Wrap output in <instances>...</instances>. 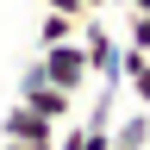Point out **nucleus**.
<instances>
[{
	"label": "nucleus",
	"mask_w": 150,
	"mask_h": 150,
	"mask_svg": "<svg viewBox=\"0 0 150 150\" xmlns=\"http://www.w3.org/2000/svg\"><path fill=\"white\" fill-rule=\"evenodd\" d=\"M81 50H88V69H94V88H125V44L106 31V19L100 13H88L81 19Z\"/></svg>",
	"instance_id": "nucleus-1"
},
{
	"label": "nucleus",
	"mask_w": 150,
	"mask_h": 150,
	"mask_svg": "<svg viewBox=\"0 0 150 150\" xmlns=\"http://www.w3.org/2000/svg\"><path fill=\"white\" fill-rule=\"evenodd\" d=\"M38 69H44V81H50V88H63V94H81V88H94V69H88V50H81V38L38 50Z\"/></svg>",
	"instance_id": "nucleus-2"
},
{
	"label": "nucleus",
	"mask_w": 150,
	"mask_h": 150,
	"mask_svg": "<svg viewBox=\"0 0 150 150\" xmlns=\"http://www.w3.org/2000/svg\"><path fill=\"white\" fill-rule=\"evenodd\" d=\"M19 106H31V112H44L50 125H63L69 112H75V94L50 88V81H44V69H38V56H31V63L19 69Z\"/></svg>",
	"instance_id": "nucleus-3"
},
{
	"label": "nucleus",
	"mask_w": 150,
	"mask_h": 150,
	"mask_svg": "<svg viewBox=\"0 0 150 150\" xmlns=\"http://www.w3.org/2000/svg\"><path fill=\"white\" fill-rule=\"evenodd\" d=\"M0 144H13V150H56V125L44 119V112H31V106H6V119H0Z\"/></svg>",
	"instance_id": "nucleus-4"
},
{
	"label": "nucleus",
	"mask_w": 150,
	"mask_h": 150,
	"mask_svg": "<svg viewBox=\"0 0 150 150\" xmlns=\"http://www.w3.org/2000/svg\"><path fill=\"white\" fill-rule=\"evenodd\" d=\"M75 31H81V19H69V13H50V6H44V19H38V50H50V44H69Z\"/></svg>",
	"instance_id": "nucleus-5"
},
{
	"label": "nucleus",
	"mask_w": 150,
	"mask_h": 150,
	"mask_svg": "<svg viewBox=\"0 0 150 150\" xmlns=\"http://www.w3.org/2000/svg\"><path fill=\"white\" fill-rule=\"evenodd\" d=\"M112 119H119V88H94V100H88V131H112Z\"/></svg>",
	"instance_id": "nucleus-6"
},
{
	"label": "nucleus",
	"mask_w": 150,
	"mask_h": 150,
	"mask_svg": "<svg viewBox=\"0 0 150 150\" xmlns=\"http://www.w3.org/2000/svg\"><path fill=\"white\" fill-rule=\"evenodd\" d=\"M112 144H138V150H150V106L125 112V119H112Z\"/></svg>",
	"instance_id": "nucleus-7"
},
{
	"label": "nucleus",
	"mask_w": 150,
	"mask_h": 150,
	"mask_svg": "<svg viewBox=\"0 0 150 150\" xmlns=\"http://www.w3.org/2000/svg\"><path fill=\"white\" fill-rule=\"evenodd\" d=\"M125 88L138 106H150V56L144 50H125Z\"/></svg>",
	"instance_id": "nucleus-8"
},
{
	"label": "nucleus",
	"mask_w": 150,
	"mask_h": 150,
	"mask_svg": "<svg viewBox=\"0 0 150 150\" xmlns=\"http://www.w3.org/2000/svg\"><path fill=\"white\" fill-rule=\"evenodd\" d=\"M125 50H144L150 56V13H131L125 19Z\"/></svg>",
	"instance_id": "nucleus-9"
},
{
	"label": "nucleus",
	"mask_w": 150,
	"mask_h": 150,
	"mask_svg": "<svg viewBox=\"0 0 150 150\" xmlns=\"http://www.w3.org/2000/svg\"><path fill=\"white\" fill-rule=\"evenodd\" d=\"M50 13H69V19H88V13H106V0H44Z\"/></svg>",
	"instance_id": "nucleus-10"
},
{
	"label": "nucleus",
	"mask_w": 150,
	"mask_h": 150,
	"mask_svg": "<svg viewBox=\"0 0 150 150\" xmlns=\"http://www.w3.org/2000/svg\"><path fill=\"white\" fill-rule=\"evenodd\" d=\"M81 150H112V131H88L81 125Z\"/></svg>",
	"instance_id": "nucleus-11"
},
{
	"label": "nucleus",
	"mask_w": 150,
	"mask_h": 150,
	"mask_svg": "<svg viewBox=\"0 0 150 150\" xmlns=\"http://www.w3.org/2000/svg\"><path fill=\"white\" fill-rule=\"evenodd\" d=\"M131 13H150V0H131Z\"/></svg>",
	"instance_id": "nucleus-12"
},
{
	"label": "nucleus",
	"mask_w": 150,
	"mask_h": 150,
	"mask_svg": "<svg viewBox=\"0 0 150 150\" xmlns=\"http://www.w3.org/2000/svg\"><path fill=\"white\" fill-rule=\"evenodd\" d=\"M112 150H138V144H112Z\"/></svg>",
	"instance_id": "nucleus-13"
},
{
	"label": "nucleus",
	"mask_w": 150,
	"mask_h": 150,
	"mask_svg": "<svg viewBox=\"0 0 150 150\" xmlns=\"http://www.w3.org/2000/svg\"><path fill=\"white\" fill-rule=\"evenodd\" d=\"M0 150H13V144H0Z\"/></svg>",
	"instance_id": "nucleus-14"
}]
</instances>
